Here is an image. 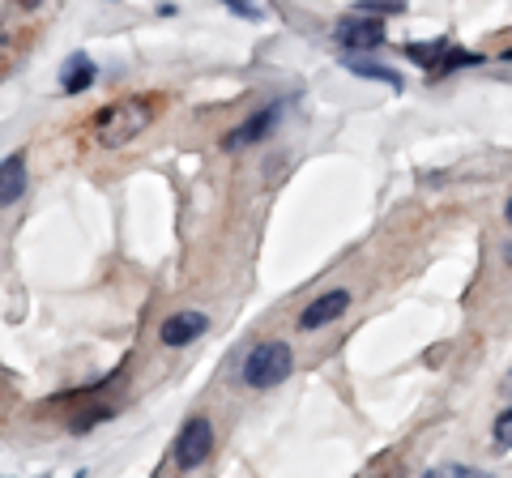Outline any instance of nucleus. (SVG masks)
I'll return each instance as SVG.
<instances>
[{"mask_svg": "<svg viewBox=\"0 0 512 478\" xmlns=\"http://www.w3.org/2000/svg\"><path fill=\"white\" fill-rule=\"evenodd\" d=\"M158 103L163 99H154V94H137V99L103 107L99 116H94V137H99L103 146H128V141L141 137L154 124Z\"/></svg>", "mask_w": 512, "mask_h": 478, "instance_id": "nucleus-1", "label": "nucleus"}, {"mask_svg": "<svg viewBox=\"0 0 512 478\" xmlns=\"http://www.w3.org/2000/svg\"><path fill=\"white\" fill-rule=\"evenodd\" d=\"M291 368H295V355L286 342H256L244 355V372L239 376H244L248 389H274L291 376Z\"/></svg>", "mask_w": 512, "mask_h": 478, "instance_id": "nucleus-2", "label": "nucleus"}, {"mask_svg": "<svg viewBox=\"0 0 512 478\" xmlns=\"http://www.w3.org/2000/svg\"><path fill=\"white\" fill-rule=\"evenodd\" d=\"M210 453H214V427H210L205 414H197V419H188L184 432L175 436V466H180V470H197V466L210 461Z\"/></svg>", "mask_w": 512, "mask_h": 478, "instance_id": "nucleus-3", "label": "nucleus"}, {"mask_svg": "<svg viewBox=\"0 0 512 478\" xmlns=\"http://www.w3.org/2000/svg\"><path fill=\"white\" fill-rule=\"evenodd\" d=\"M333 39H338L346 52H376L384 43V22L372 18V13H350V18L333 26Z\"/></svg>", "mask_w": 512, "mask_h": 478, "instance_id": "nucleus-4", "label": "nucleus"}, {"mask_svg": "<svg viewBox=\"0 0 512 478\" xmlns=\"http://www.w3.org/2000/svg\"><path fill=\"white\" fill-rule=\"evenodd\" d=\"M205 329H210V316L205 312H175L163 321V329H158V342L163 346H188V342H197Z\"/></svg>", "mask_w": 512, "mask_h": 478, "instance_id": "nucleus-5", "label": "nucleus"}, {"mask_svg": "<svg viewBox=\"0 0 512 478\" xmlns=\"http://www.w3.org/2000/svg\"><path fill=\"white\" fill-rule=\"evenodd\" d=\"M346 308H350V291H325V295H316L312 304L299 312V329H320V325L338 321Z\"/></svg>", "mask_w": 512, "mask_h": 478, "instance_id": "nucleus-6", "label": "nucleus"}, {"mask_svg": "<svg viewBox=\"0 0 512 478\" xmlns=\"http://www.w3.org/2000/svg\"><path fill=\"white\" fill-rule=\"evenodd\" d=\"M278 103H269V107H261V111H256V116L252 120H244V124H239V129L227 137V141H222V146H227V150H244V146H252V141H261V137H269V129H274V124H278Z\"/></svg>", "mask_w": 512, "mask_h": 478, "instance_id": "nucleus-7", "label": "nucleus"}, {"mask_svg": "<svg viewBox=\"0 0 512 478\" xmlns=\"http://www.w3.org/2000/svg\"><path fill=\"white\" fill-rule=\"evenodd\" d=\"M94 77H99V73H94V60L77 52V56L64 60V69H60V90H64V94H86V90L94 86Z\"/></svg>", "mask_w": 512, "mask_h": 478, "instance_id": "nucleus-8", "label": "nucleus"}, {"mask_svg": "<svg viewBox=\"0 0 512 478\" xmlns=\"http://www.w3.org/2000/svg\"><path fill=\"white\" fill-rule=\"evenodd\" d=\"M26 193V158L22 154H9L0 163V205H13Z\"/></svg>", "mask_w": 512, "mask_h": 478, "instance_id": "nucleus-9", "label": "nucleus"}, {"mask_svg": "<svg viewBox=\"0 0 512 478\" xmlns=\"http://www.w3.org/2000/svg\"><path fill=\"white\" fill-rule=\"evenodd\" d=\"M346 69H350V73H355V77H367V82H384V86L402 90V73L384 69V65H376V60H363V52H350V60H346Z\"/></svg>", "mask_w": 512, "mask_h": 478, "instance_id": "nucleus-10", "label": "nucleus"}, {"mask_svg": "<svg viewBox=\"0 0 512 478\" xmlns=\"http://www.w3.org/2000/svg\"><path fill=\"white\" fill-rule=\"evenodd\" d=\"M444 52H448V39H436V43H410V47H406V56H410V60H419L423 69H436Z\"/></svg>", "mask_w": 512, "mask_h": 478, "instance_id": "nucleus-11", "label": "nucleus"}, {"mask_svg": "<svg viewBox=\"0 0 512 478\" xmlns=\"http://www.w3.org/2000/svg\"><path fill=\"white\" fill-rule=\"evenodd\" d=\"M461 65H483V56H478V52H461V47H448V52L440 56V65L431 69V73L444 77V73H453V69H461Z\"/></svg>", "mask_w": 512, "mask_h": 478, "instance_id": "nucleus-12", "label": "nucleus"}, {"mask_svg": "<svg viewBox=\"0 0 512 478\" xmlns=\"http://www.w3.org/2000/svg\"><path fill=\"white\" fill-rule=\"evenodd\" d=\"M406 0H359L355 13H372V18H384V13H402Z\"/></svg>", "mask_w": 512, "mask_h": 478, "instance_id": "nucleus-13", "label": "nucleus"}, {"mask_svg": "<svg viewBox=\"0 0 512 478\" xmlns=\"http://www.w3.org/2000/svg\"><path fill=\"white\" fill-rule=\"evenodd\" d=\"M222 9H231L235 18H244V22H261L265 18L261 5H252V0H222Z\"/></svg>", "mask_w": 512, "mask_h": 478, "instance_id": "nucleus-14", "label": "nucleus"}, {"mask_svg": "<svg viewBox=\"0 0 512 478\" xmlns=\"http://www.w3.org/2000/svg\"><path fill=\"white\" fill-rule=\"evenodd\" d=\"M13 5H22V9H39L43 0H13Z\"/></svg>", "mask_w": 512, "mask_h": 478, "instance_id": "nucleus-15", "label": "nucleus"}, {"mask_svg": "<svg viewBox=\"0 0 512 478\" xmlns=\"http://www.w3.org/2000/svg\"><path fill=\"white\" fill-rule=\"evenodd\" d=\"M504 218H508V222H512V201H508V205H504Z\"/></svg>", "mask_w": 512, "mask_h": 478, "instance_id": "nucleus-16", "label": "nucleus"}, {"mask_svg": "<svg viewBox=\"0 0 512 478\" xmlns=\"http://www.w3.org/2000/svg\"><path fill=\"white\" fill-rule=\"evenodd\" d=\"M504 257H508V265H512V244H508V248H504Z\"/></svg>", "mask_w": 512, "mask_h": 478, "instance_id": "nucleus-17", "label": "nucleus"}, {"mask_svg": "<svg viewBox=\"0 0 512 478\" xmlns=\"http://www.w3.org/2000/svg\"><path fill=\"white\" fill-rule=\"evenodd\" d=\"M504 60H512V47H508V52H504Z\"/></svg>", "mask_w": 512, "mask_h": 478, "instance_id": "nucleus-18", "label": "nucleus"}]
</instances>
